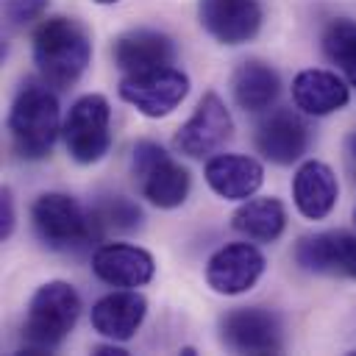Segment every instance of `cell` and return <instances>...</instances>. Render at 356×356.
Returning <instances> with one entry per match:
<instances>
[{
	"label": "cell",
	"instance_id": "6da1fadb",
	"mask_svg": "<svg viewBox=\"0 0 356 356\" xmlns=\"http://www.w3.org/2000/svg\"><path fill=\"white\" fill-rule=\"evenodd\" d=\"M31 50L42 81L56 89H70L92 61V39L72 17L42 19L33 31Z\"/></svg>",
	"mask_w": 356,
	"mask_h": 356
},
{
	"label": "cell",
	"instance_id": "7a4b0ae2",
	"mask_svg": "<svg viewBox=\"0 0 356 356\" xmlns=\"http://www.w3.org/2000/svg\"><path fill=\"white\" fill-rule=\"evenodd\" d=\"M8 136L19 159L39 161L50 156L61 134V108L58 97L50 92L47 81H25L8 108Z\"/></svg>",
	"mask_w": 356,
	"mask_h": 356
},
{
	"label": "cell",
	"instance_id": "3957f363",
	"mask_svg": "<svg viewBox=\"0 0 356 356\" xmlns=\"http://www.w3.org/2000/svg\"><path fill=\"white\" fill-rule=\"evenodd\" d=\"M81 314V295L67 281L42 284L25 312L22 323V350L28 353H50L56 350L70 331L75 328Z\"/></svg>",
	"mask_w": 356,
	"mask_h": 356
},
{
	"label": "cell",
	"instance_id": "277c9868",
	"mask_svg": "<svg viewBox=\"0 0 356 356\" xmlns=\"http://www.w3.org/2000/svg\"><path fill=\"white\" fill-rule=\"evenodd\" d=\"M31 222L42 245L50 250H81L100 236V225L72 195L44 192L31 206Z\"/></svg>",
	"mask_w": 356,
	"mask_h": 356
},
{
	"label": "cell",
	"instance_id": "5b68a950",
	"mask_svg": "<svg viewBox=\"0 0 356 356\" xmlns=\"http://www.w3.org/2000/svg\"><path fill=\"white\" fill-rule=\"evenodd\" d=\"M131 172L139 195L156 209H178L189 197L192 175L156 142H136L131 156Z\"/></svg>",
	"mask_w": 356,
	"mask_h": 356
},
{
	"label": "cell",
	"instance_id": "8992f818",
	"mask_svg": "<svg viewBox=\"0 0 356 356\" xmlns=\"http://www.w3.org/2000/svg\"><path fill=\"white\" fill-rule=\"evenodd\" d=\"M64 147L78 164H97L111 147V106L103 95L92 92L78 97L61 125Z\"/></svg>",
	"mask_w": 356,
	"mask_h": 356
},
{
	"label": "cell",
	"instance_id": "52a82bcc",
	"mask_svg": "<svg viewBox=\"0 0 356 356\" xmlns=\"http://www.w3.org/2000/svg\"><path fill=\"white\" fill-rule=\"evenodd\" d=\"M117 92L142 117L161 120V117L172 114L189 95V75L181 72L178 67L167 64V67L122 75L117 83Z\"/></svg>",
	"mask_w": 356,
	"mask_h": 356
},
{
	"label": "cell",
	"instance_id": "ba28073f",
	"mask_svg": "<svg viewBox=\"0 0 356 356\" xmlns=\"http://www.w3.org/2000/svg\"><path fill=\"white\" fill-rule=\"evenodd\" d=\"M220 342L234 353H281L284 328L275 312L261 306H236L220 317Z\"/></svg>",
	"mask_w": 356,
	"mask_h": 356
},
{
	"label": "cell",
	"instance_id": "9c48e42d",
	"mask_svg": "<svg viewBox=\"0 0 356 356\" xmlns=\"http://www.w3.org/2000/svg\"><path fill=\"white\" fill-rule=\"evenodd\" d=\"M231 131H234V120H231L228 106L222 103V97L217 92H206L197 100L192 117L175 131L172 147L181 156L206 159V156L217 153L231 139Z\"/></svg>",
	"mask_w": 356,
	"mask_h": 356
},
{
	"label": "cell",
	"instance_id": "30bf717a",
	"mask_svg": "<svg viewBox=\"0 0 356 356\" xmlns=\"http://www.w3.org/2000/svg\"><path fill=\"white\" fill-rule=\"evenodd\" d=\"M267 259L250 242H228L217 248L206 261V284L217 295H242L259 284Z\"/></svg>",
	"mask_w": 356,
	"mask_h": 356
},
{
	"label": "cell",
	"instance_id": "8fae6325",
	"mask_svg": "<svg viewBox=\"0 0 356 356\" xmlns=\"http://www.w3.org/2000/svg\"><path fill=\"white\" fill-rule=\"evenodd\" d=\"M197 19L203 31L220 44H245L261 31V0H197Z\"/></svg>",
	"mask_w": 356,
	"mask_h": 356
},
{
	"label": "cell",
	"instance_id": "7c38bea8",
	"mask_svg": "<svg viewBox=\"0 0 356 356\" xmlns=\"http://www.w3.org/2000/svg\"><path fill=\"white\" fill-rule=\"evenodd\" d=\"M295 261L306 273L356 278V234L348 231L309 234L295 245Z\"/></svg>",
	"mask_w": 356,
	"mask_h": 356
},
{
	"label": "cell",
	"instance_id": "4fadbf2b",
	"mask_svg": "<svg viewBox=\"0 0 356 356\" xmlns=\"http://www.w3.org/2000/svg\"><path fill=\"white\" fill-rule=\"evenodd\" d=\"M256 150L278 167L295 164L309 147V125L292 108H275L256 125Z\"/></svg>",
	"mask_w": 356,
	"mask_h": 356
},
{
	"label": "cell",
	"instance_id": "5bb4252c",
	"mask_svg": "<svg viewBox=\"0 0 356 356\" xmlns=\"http://www.w3.org/2000/svg\"><path fill=\"white\" fill-rule=\"evenodd\" d=\"M92 273L117 289H136L150 284L153 273H156V261L153 256L139 248V245H128V242H106L92 253Z\"/></svg>",
	"mask_w": 356,
	"mask_h": 356
},
{
	"label": "cell",
	"instance_id": "9a60e30c",
	"mask_svg": "<svg viewBox=\"0 0 356 356\" xmlns=\"http://www.w3.org/2000/svg\"><path fill=\"white\" fill-rule=\"evenodd\" d=\"M209 189L222 200H248L264 184V167L253 156L214 153L203 167Z\"/></svg>",
	"mask_w": 356,
	"mask_h": 356
},
{
	"label": "cell",
	"instance_id": "2e32d148",
	"mask_svg": "<svg viewBox=\"0 0 356 356\" xmlns=\"http://www.w3.org/2000/svg\"><path fill=\"white\" fill-rule=\"evenodd\" d=\"M147 314V298L136 289H114L92 306V328L108 342H128L136 337Z\"/></svg>",
	"mask_w": 356,
	"mask_h": 356
},
{
	"label": "cell",
	"instance_id": "e0dca14e",
	"mask_svg": "<svg viewBox=\"0 0 356 356\" xmlns=\"http://www.w3.org/2000/svg\"><path fill=\"white\" fill-rule=\"evenodd\" d=\"M292 200L306 220H325L339 200V184L334 170L317 159L303 161L292 178Z\"/></svg>",
	"mask_w": 356,
	"mask_h": 356
},
{
	"label": "cell",
	"instance_id": "ac0fdd59",
	"mask_svg": "<svg viewBox=\"0 0 356 356\" xmlns=\"http://www.w3.org/2000/svg\"><path fill=\"white\" fill-rule=\"evenodd\" d=\"M350 100V89L345 78L331 70H300L292 81V103L300 114L328 117L345 108Z\"/></svg>",
	"mask_w": 356,
	"mask_h": 356
},
{
	"label": "cell",
	"instance_id": "d6986e66",
	"mask_svg": "<svg viewBox=\"0 0 356 356\" xmlns=\"http://www.w3.org/2000/svg\"><path fill=\"white\" fill-rule=\"evenodd\" d=\"M111 58H114L117 70H122L125 75L145 72V70H156V67L172 64L175 44L161 31L139 28V31H128V33H122V36L114 39Z\"/></svg>",
	"mask_w": 356,
	"mask_h": 356
},
{
	"label": "cell",
	"instance_id": "ffe728a7",
	"mask_svg": "<svg viewBox=\"0 0 356 356\" xmlns=\"http://www.w3.org/2000/svg\"><path fill=\"white\" fill-rule=\"evenodd\" d=\"M231 92H234V100L242 111L259 114V111H267L275 103V97L281 92V78L270 64H264L259 58H250V61H242L234 70Z\"/></svg>",
	"mask_w": 356,
	"mask_h": 356
},
{
	"label": "cell",
	"instance_id": "44dd1931",
	"mask_svg": "<svg viewBox=\"0 0 356 356\" xmlns=\"http://www.w3.org/2000/svg\"><path fill=\"white\" fill-rule=\"evenodd\" d=\"M231 225L253 242H275L286 228V206L278 197H248L234 211Z\"/></svg>",
	"mask_w": 356,
	"mask_h": 356
},
{
	"label": "cell",
	"instance_id": "7402d4cb",
	"mask_svg": "<svg viewBox=\"0 0 356 356\" xmlns=\"http://www.w3.org/2000/svg\"><path fill=\"white\" fill-rule=\"evenodd\" d=\"M323 53L331 64L339 67L345 81L356 86V22L348 17H337L323 31Z\"/></svg>",
	"mask_w": 356,
	"mask_h": 356
},
{
	"label": "cell",
	"instance_id": "603a6c76",
	"mask_svg": "<svg viewBox=\"0 0 356 356\" xmlns=\"http://www.w3.org/2000/svg\"><path fill=\"white\" fill-rule=\"evenodd\" d=\"M92 214L100 228H114V231H136L142 225V209L122 195H106L92 206Z\"/></svg>",
	"mask_w": 356,
	"mask_h": 356
},
{
	"label": "cell",
	"instance_id": "cb8c5ba5",
	"mask_svg": "<svg viewBox=\"0 0 356 356\" xmlns=\"http://www.w3.org/2000/svg\"><path fill=\"white\" fill-rule=\"evenodd\" d=\"M50 0H3V14L11 28H25L44 14Z\"/></svg>",
	"mask_w": 356,
	"mask_h": 356
},
{
	"label": "cell",
	"instance_id": "d4e9b609",
	"mask_svg": "<svg viewBox=\"0 0 356 356\" xmlns=\"http://www.w3.org/2000/svg\"><path fill=\"white\" fill-rule=\"evenodd\" d=\"M14 222H17V214H14V197H11V189H3V192H0V236H3V239L11 236Z\"/></svg>",
	"mask_w": 356,
	"mask_h": 356
},
{
	"label": "cell",
	"instance_id": "484cf974",
	"mask_svg": "<svg viewBox=\"0 0 356 356\" xmlns=\"http://www.w3.org/2000/svg\"><path fill=\"white\" fill-rule=\"evenodd\" d=\"M95 356H128V350L111 342V345H97L95 348Z\"/></svg>",
	"mask_w": 356,
	"mask_h": 356
},
{
	"label": "cell",
	"instance_id": "4316f807",
	"mask_svg": "<svg viewBox=\"0 0 356 356\" xmlns=\"http://www.w3.org/2000/svg\"><path fill=\"white\" fill-rule=\"evenodd\" d=\"M348 150H350V156L356 159V131H353V134L348 136Z\"/></svg>",
	"mask_w": 356,
	"mask_h": 356
},
{
	"label": "cell",
	"instance_id": "83f0119b",
	"mask_svg": "<svg viewBox=\"0 0 356 356\" xmlns=\"http://www.w3.org/2000/svg\"><path fill=\"white\" fill-rule=\"evenodd\" d=\"M353 222H356V209H353Z\"/></svg>",
	"mask_w": 356,
	"mask_h": 356
}]
</instances>
